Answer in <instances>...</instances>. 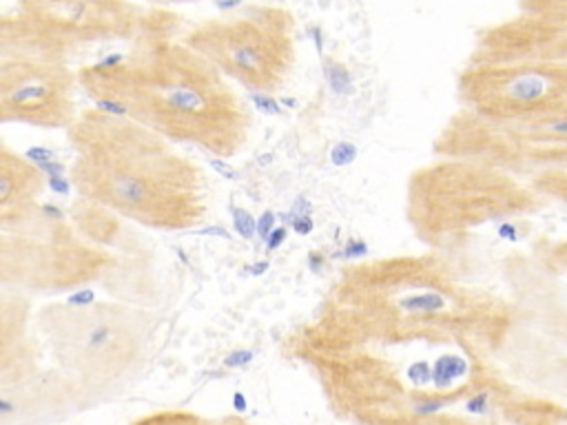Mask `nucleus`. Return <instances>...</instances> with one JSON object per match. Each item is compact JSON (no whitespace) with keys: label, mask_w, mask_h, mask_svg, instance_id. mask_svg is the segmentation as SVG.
I'll return each mask as SVG.
<instances>
[{"label":"nucleus","mask_w":567,"mask_h":425,"mask_svg":"<svg viewBox=\"0 0 567 425\" xmlns=\"http://www.w3.org/2000/svg\"><path fill=\"white\" fill-rule=\"evenodd\" d=\"M84 77L100 82L102 97L124 102L137 120L164 124L179 137L193 135L204 146L206 124L237 108L221 71L186 42L155 40L128 58L100 60L84 71Z\"/></svg>","instance_id":"obj_1"},{"label":"nucleus","mask_w":567,"mask_h":425,"mask_svg":"<svg viewBox=\"0 0 567 425\" xmlns=\"http://www.w3.org/2000/svg\"><path fill=\"white\" fill-rule=\"evenodd\" d=\"M184 42L250 89L277 86L292 64L290 15L279 7H250L204 22Z\"/></svg>","instance_id":"obj_2"},{"label":"nucleus","mask_w":567,"mask_h":425,"mask_svg":"<svg viewBox=\"0 0 567 425\" xmlns=\"http://www.w3.org/2000/svg\"><path fill=\"white\" fill-rule=\"evenodd\" d=\"M53 328L51 345L60 363L93 385H111L135 370L142 341L124 325V314L106 305L73 308Z\"/></svg>","instance_id":"obj_3"},{"label":"nucleus","mask_w":567,"mask_h":425,"mask_svg":"<svg viewBox=\"0 0 567 425\" xmlns=\"http://www.w3.org/2000/svg\"><path fill=\"white\" fill-rule=\"evenodd\" d=\"M66 73L55 60L20 55L13 62H2V108L4 115L16 111V117L33 124L55 122L66 102Z\"/></svg>","instance_id":"obj_4"},{"label":"nucleus","mask_w":567,"mask_h":425,"mask_svg":"<svg viewBox=\"0 0 567 425\" xmlns=\"http://www.w3.org/2000/svg\"><path fill=\"white\" fill-rule=\"evenodd\" d=\"M467 372V363L456 356V354H443L436 359L434 363V370H432V379H434V385L439 390H445L452 385L454 379L463 376Z\"/></svg>","instance_id":"obj_5"},{"label":"nucleus","mask_w":567,"mask_h":425,"mask_svg":"<svg viewBox=\"0 0 567 425\" xmlns=\"http://www.w3.org/2000/svg\"><path fill=\"white\" fill-rule=\"evenodd\" d=\"M326 80H328V84H330V89L334 93H350L352 91L350 73L341 64H337V62L326 64Z\"/></svg>","instance_id":"obj_6"},{"label":"nucleus","mask_w":567,"mask_h":425,"mask_svg":"<svg viewBox=\"0 0 567 425\" xmlns=\"http://www.w3.org/2000/svg\"><path fill=\"white\" fill-rule=\"evenodd\" d=\"M230 215H233V226H235V230H237L244 239H250L252 235H257V219H255L248 210H244V208H239V206H230Z\"/></svg>","instance_id":"obj_7"},{"label":"nucleus","mask_w":567,"mask_h":425,"mask_svg":"<svg viewBox=\"0 0 567 425\" xmlns=\"http://www.w3.org/2000/svg\"><path fill=\"white\" fill-rule=\"evenodd\" d=\"M354 157H357V146H354L352 142H337V146H334L332 153H330V159H332V164H337V166H346V164H350Z\"/></svg>","instance_id":"obj_8"},{"label":"nucleus","mask_w":567,"mask_h":425,"mask_svg":"<svg viewBox=\"0 0 567 425\" xmlns=\"http://www.w3.org/2000/svg\"><path fill=\"white\" fill-rule=\"evenodd\" d=\"M250 100H252L255 106H259V111H264L268 115H277L279 113V104L270 95H266V93H250Z\"/></svg>","instance_id":"obj_9"},{"label":"nucleus","mask_w":567,"mask_h":425,"mask_svg":"<svg viewBox=\"0 0 567 425\" xmlns=\"http://www.w3.org/2000/svg\"><path fill=\"white\" fill-rule=\"evenodd\" d=\"M272 230H275V212H272V210H266V212L257 219V235L266 241Z\"/></svg>","instance_id":"obj_10"},{"label":"nucleus","mask_w":567,"mask_h":425,"mask_svg":"<svg viewBox=\"0 0 567 425\" xmlns=\"http://www.w3.org/2000/svg\"><path fill=\"white\" fill-rule=\"evenodd\" d=\"M91 303H95V294H93L91 290L73 292V294H69V299H66V305H73V308H86V305H91Z\"/></svg>","instance_id":"obj_11"},{"label":"nucleus","mask_w":567,"mask_h":425,"mask_svg":"<svg viewBox=\"0 0 567 425\" xmlns=\"http://www.w3.org/2000/svg\"><path fill=\"white\" fill-rule=\"evenodd\" d=\"M290 224H292L295 232H299V235H308L312 230L310 215H290Z\"/></svg>","instance_id":"obj_12"},{"label":"nucleus","mask_w":567,"mask_h":425,"mask_svg":"<svg viewBox=\"0 0 567 425\" xmlns=\"http://www.w3.org/2000/svg\"><path fill=\"white\" fill-rule=\"evenodd\" d=\"M286 235H288V228L286 226H275V230L268 235V239H266V248L268 250H275V248H279L281 243H284V239H286Z\"/></svg>","instance_id":"obj_13"},{"label":"nucleus","mask_w":567,"mask_h":425,"mask_svg":"<svg viewBox=\"0 0 567 425\" xmlns=\"http://www.w3.org/2000/svg\"><path fill=\"white\" fill-rule=\"evenodd\" d=\"M27 157H29V159H33L35 164H42V162L55 159V157H53V151H49V148H42V146L29 148V151H27Z\"/></svg>","instance_id":"obj_14"},{"label":"nucleus","mask_w":567,"mask_h":425,"mask_svg":"<svg viewBox=\"0 0 567 425\" xmlns=\"http://www.w3.org/2000/svg\"><path fill=\"white\" fill-rule=\"evenodd\" d=\"M485 407H487V392H478V394H474V396L467 401V410L474 412V414L485 412Z\"/></svg>","instance_id":"obj_15"},{"label":"nucleus","mask_w":567,"mask_h":425,"mask_svg":"<svg viewBox=\"0 0 567 425\" xmlns=\"http://www.w3.org/2000/svg\"><path fill=\"white\" fill-rule=\"evenodd\" d=\"M49 186H51V190L58 193V195H66L69 188H71V184H69V179H66L64 175H60V177H49Z\"/></svg>","instance_id":"obj_16"},{"label":"nucleus","mask_w":567,"mask_h":425,"mask_svg":"<svg viewBox=\"0 0 567 425\" xmlns=\"http://www.w3.org/2000/svg\"><path fill=\"white\" fill-rule=\"evenodd\" d=\"M210 164H213V168L215 170H219L224 177H228V179H237L239 177V173L233 168V166H228L226 162H221V159H210Z\"/></svg>","instance_id":"obj_17"},{"label":"nucleus","mask_w":567,"mask_h":425,"mask_svg":"<svg viewBox=\"0 0 567 425\" xmlns=\"http://www.w3.org/2000/svg\"><path fill=\"white\" fill-rule=\"evenodd\" d=\"M534 9H567V0H532Z\"/></svg>","instance_id":"obj_18"},{"label":"nucleus","mask_w":567,"mask_h":425,"mask_svg":"<svg viewBox=\"0 0 567 425\" xmlns=\"http://www.w3.org/2000/svg\"><path fill=\"white\" fill-rule=\"evenodd\" d=\"M498 235H501L503 239H509V241H516V239H518L516 226H512V224H501V226H498Z\"/></svg>","instance_id":"obj_19"},{"label":"nucleus","mask_w":567,"mask_h":425,"mask_svg":"<svg viewBox=\"0 0 567 425\" xmlns=\"http://www.w3.org/2000/svg\"><path fill=\"white\" fill-rule=\"evenodd\" d=\"M365 252H368V246L363 241H354L348 246L346 257H357V255H365Z\"/></svg>","instance_id":"obj_20"},{"label":"nucleus","mask_w":567,"mask_h":425,"mask_svg":"<svg viewBox=\"0 0 567 425\" xmlns=\"http://www.w3.org/2000/svg\"><path fill=\"white\" fill-rule=\"evenodd\" d=\"M551 131H556V133H567V120H556V122H551Z\"/></svg>","instance_id":"obj_21"},{"label":"nucleus","mask_w":567,"mask_h":425,"mask_svg":"<svg viewBox=\"0 0 567 425\" xmlns=\"http://www.w3.org/2000/svg\"><path fill=\"white\" fill-rule=\"evenodd\" d=\"M565 146H567V144H565Z\"/></svg>","instance_id":"obj_22"}]
</instances>
